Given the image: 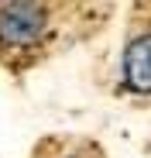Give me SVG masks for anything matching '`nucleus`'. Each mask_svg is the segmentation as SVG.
<instances>
[{"mask_svg": "<svg viewBox=\"0 0 151 158\" xmlns=\"http://www.w3.org/2000/svg\"><path fill=\"white\" fill-rule=\"evenodd\" d=\"M124 83L131 93H151V31L134 38L124 52Z\"/></svg>", "mask_w": 151, "mask_h": 158, "instance_id": "2", "label": "nucleus"}, {"mask_svg": "<svg viewBox=\"0 0 151 158\" xmlns=\"http://www.w3.org/2000/svg\"><path fill=\"white\" fill-rule=\"evenodd\" d=\"M48 28V7L41 4H0V52H28Z\"/></svg>", "mask_w": 151, "mask_h": 158, "instance_id": "1", "label": "nucleus"}, {"mask_svg": "<svg viewBox=\"0 0 151 158\" xmlns=\"http://www.w3.org/2000/svg\"><path fill=\"white\" fill-rule=\"evenodd\" d=\"M38 158H103V151L89 141H45Z\"/></svg>", "mask_w": 151, "mask_h": 158, "instance_id": "3", "label": "nucleus"}]
</instances>
